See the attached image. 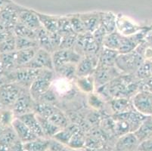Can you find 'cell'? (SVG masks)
Here are the masks:
<instances>
[{"label":"cell","mask_w":152,"mask_h":151,"mask_svg":"<svg viewBox=\"0 0 152 151\" xmlns=\"http://www.w3.org/2000/svg\"><path fill=\"white\" fill-rule=\"evenodd\" d=\"M145 58L136 50L126 54H119L115 61V66L122 74H135Z\"/></svg>","instance_id":"cell-1"},{"label":"cell","mask_w":152,"mask_h":151,"mask_svg":"<svg viewBox=\"0 0 152 151\" xmlns=\"http://www.w3.org/2000/svg\"><path fill=\"white\" fill-rule=\"evenodd\" d=\"M55 75L54 70H41L37 78L34 80L29 88L30 95L35 101H37L41 95L51 88L55 79Z\"/></svg>","instance_id":"cell-2"},{"label":"cell","mask_w":152,"mask_h":151,"mask_svg":"<svg viewBox=\"0 0 152 151\" xmlns=\"http://www.w3.org/2000/svg\"><path fill=\"white\" fill-rule=\"evenodd\" d=\"M25 88L17 82L4 83L0 85V104L2 107L12 109V106Z\"/></svg>","instance_id":"cell-3"},{"label":"cell","mask_w":152,"mask_h":151,"mask_svg":"<svg viewBox=\"0 0 152 151\" xmlns=\"http://www.w3.org/2000/svg\"><path fill=\"white\" fill-rule=\"evenodd\" d=\"M134 110L146 116H152V92L139 91L131 98Z\"/></svg>","instance_id":"cell-4"},{"label":"cell","mask_w":152,"mask_h":151,"mask_svg":"<svg viewBox=\"0 0 152 151\" xmlns=\"http://www.w3.org/2000/svg\"><path fill=\"white\" fill-rule=\"evenodd\" d=\"M54 69L59 66L67 63L77 64L82 58V55L77 52L74 48L72 49H59L56 50L52 55Z\"/></svg>","instance_id":"cell-5"},{"label":"cell","mask_w":152,"mask_h":151,"mask_svg":"<svg viewBox=\"0 0 152 151\" xmlns=\"http://www.w3.org/2000/svg\"><path fill=\"white\" fill-rule=\"evenodd\" d=\"M23 67L39 69V70H54V64L52 56L50 52L43 48H39L36 52L34 58Z\"/></svg>","instance_id":"cell-6"},{"label":"cell","mask_w":152,"mask_h":151,"mask_svg":"<svg viewBox=\"0 0 152 151\" xmlns=\"http://www.w3.org/2000/svg\"><path fill=\"white\" fill-rule=\"evenodd\" d=\"M122 73L115 66H98L93 73L95 85L98 87L106 85Z\"/></svg>","instance_id":"cell-7"},{"label":"cell","mask_w":152,"mask_h":151,"mask_svg":"<svg viewBox=\"0 0 152 151\" xmlns=\"http://www.w3.org/2000/svg\"><path fill=\"white\" fill-rule=\"evenodd\" d=\"M34 102L35 101L30 95V91H27V88H24L12 107L15 117L34 112Z\"/></svg>","instance_id":"cell-8"},{"label":"cell","mask_w":152,"mask_h":151,"mask_svg":"<svg viewBox=\"0 0 152 151\" xmlns=\"http://www.w3.org/2000/svg\"><path fill=\"white\" fill-rule=\"evenodd\" d=\"M99 56L85 55L77 64V77L92 76L99 64Z\"/></svg>","instance_id":"cell-9"},{"label":"cell","mask_w":152,"mask_h":151,"mask_svg":"<svg viewBox=\"0 0 152 151\" xmlns=\"http://www.w3.org/2000/svg\"><path fill=\"white\" fill-rule=\"evenodd\" d=\"M42 70L28 68V67H19L15 72L16 82L25 88H30L32 83L37 78Z\"/></svg>","instance_id":"cell-10"},{"label":"cell","mask_w":152,"mask_h":151,"mask_svg":"<svg viewBox=\"0 0 152 151\" xmlns=\"http://www.w3.org/2000/svg\"><path fill=\"white\" fill-rule=\"evenodd\" d=\"M140 142L134 132H129L119 137L115 144L116 151H136Z\"/></svg>","instance_id":"cell-11"},{"label":"cell","mask_w":152,"mask_h":151,"mask_svg":"<svg viewBox=\"0 0 152 151\" xmlns=\"http://www.w3.org/2000/svg\"><path fill=\"white\" fill-rule=\"evenodd\" d=\"M143 28L137 25L132 20L124 15L117 16V30L119 33L124 36H130L135 35Z\"/></svg>","instance_id":"cell-12"},{"label":"cell","mask_w":152,"mask_h":151,"mask_svg":"<svg viewBox=\"0 0 152 151\" xmlns=\"http://www.w3.org/2000/svg\"><path fill=\"white\" fill-rule=\"evenodd\" d=\"M12 127L15 134L17 135L19 141H21L22 143H27L38 138V137L32 132L31 130L18 117H15V120H13Z\"/></svg>","instance_id":"cell-13"},{"label":"cell","mask_w":152,"mask_h":151,"mask_svg":"<svg viewBox=\"0 0 152 151\" xmlns=\"http://www.w3.org/2000/svg\"><path fill=\"white\" fill-rule=\"evenodd\" d=\"M18 22L34 30H37L42 27L37 12L29 9H21L20 11Z\"/></svg>","instance_id":"cell-14"},{"label":"cell","mask_w":152,"mask_h":151,"mask_svg":"<svg viewBox=\"0 0 152 151\" xmlns=\"http://www.w3.org/2000/svg\"><path fill=\"white\" fill-rule=\"evenodd\" d=\"M18 118L20 121L23 122L31 130L32 132L35 134L38 138H45V135L42 129L40 123L39 122L37 114L34 112L25 113L20 116H18Z\"/></svg>","instance_id":"cell-15"},{"label":"cell","mask_w":152,"mask_h":151,"mask_svg":"<svg viewBox=\"0 0 152 151\" xmlns=\"http://www.w3.org/2000/svg\"><path fill=\"white\" fill-rule=\"evenodd\" d=\"M86 33H93L100 26V12L79 14Z\"/></svg>","instance_id":"cell-16"},{"label":"cell","mask_w":152,"mask_h":151,"mask_svg":"<svg viewBox=\"0 0 152 151\" xmlns=\"http://www.w3.org/2000/svg\"><path fill=\"white\" fill-rule=\"evenodd\" d=\"M134 134L139 142L142 143L152 138V116H148L142 122Z\"/></svg>","instance_id":"cell-17"},{"label":"cell","mask_w":152,"mask_h":151,"mask_svg":"<svg viewBox=\"0 0 152 151\" xmlns=\"http://www.w3.org/2000/svg\"><path fill=\"white\" fill-rule=\"evenodd\" d=\"M18 140L12 127L5 128L0 136V151H7L8 150H11Z\"/></svg>","instance_id":"cell-18"},{"label":"cell","mask_w":152,"mask_h":151,"mask_svg":"<svg viewBox=\"0 0 152 151\" xmlns=\"http://www.w3.org/2000/svg\"><path fill=\"white\" fill-rule=\"evenodd\" d=\"M100 27L107 34L114 33L117 30V15L112 12H100Z\"/></svg>","instance_id":"cell-19"},{"label":"cell","mask_w":152,"mask_h":151,"mask_svg":"<svg viewBox=\"0 0 152 151\" xmlns=\"http://www.w3.org/2000/svg\"><path fill=\"white\" fill-rule=\"evenodd\" d=\"M110 107L114 112V114L125 113L134 110L132 101L129 98H114L110 100Z\"/></svg>","instance_id":"cell-20"},{"label":"cell","mask_w":152,"mask_h":151,"mask_svg":"<svg viewBox=\"0 0 152 151\" xmlns=\"http://www.w3.org/2000/svg\"><path fill=\"white\" fill-rule=\"evenodd\" d=\"M118 55L119 52L117 51L103 47L102 49H101L100 54H99L98 66H115L116 59Z\"/></svg>","instance_id":"cell-21"},{"label":"cell","mask_w":152,"mask_h":151,"mask_svg":"<svg viewBox=\"0 0 152 151\" xmlns=\"http://www.w3.org/2000/svg\"><path fill=\"white\" fill-rule=\"evenodd\" d=\"M42 27H44L47 31L50 33H58V18L59 17L51 16V15H43L37 12Z\"/></svg>","instance_id":"cell-22"},{"label":"cell","mask_w":152,"mask_h":151,"mask_svg":"<svg viewBox=\"0 0 152 151\" xmlns=\"http://www.w3.org/2000/svg\"><path fill=\"white\" fill-rule=\"evenodd\" d=\"M55 74H57L60 78L66 79L72 81L77 78V64L67 63L54 69Z\"/></svg>","instance_id":"cell-23"},{"label":"cell","mask_w":152,"mask_h":151,"mask_svg":"<svg viewBox=\"0 0 152 151\" xmlns=\"http://www.w3.org/2000/svg\"><path fill=\"white\" fill-rule=\"evenodd\" d=\"M122 37L123 36L117 31L107 34L103 40V47L118 52L119 48L121 47Z\"/></svg>","instance_id":"cell-24"},{"label":"cell","mask_w":152,"mask_h":151,"mask_svg":"<svg viewBox=\"0 0 152 151\" xmlns=\"http://www.w3.org/2000/svg\"><path fill=\"white\" fill-rule=\"evenodd\" d=\"M37 50H38L37 48H31L18 50V52H16L17 66H18L19 67H23L26 66L35 56Z\"/></svg>","instance_id":"cell-25"},{"label":"cell","mask_w":152,"mask_h":151,"mask_svg":"<svg viewBox=\"0 0 152 151\" xmlns=\"http://www.w3.org/2000/svg\"><path fill=\"white\" fill-rule=\"evenodd\" d=\"M23 144L27 151H47L49 148L50 140L38 138L34 141Z\"/></svg>","instance_id":"cell-26"},{"label":"cell","mask_w":152,"mask_h":151,"mask_svg":"<svg viewBox=\"0 0 152 151\" xmlns=\"http://www.w3.org/2000/svg\"><path fill=\"white\" fill-rule=\"evenodd\" d=\"M46 119V118H45ZM48 120L55 125L56 126L60 128L61 129L67 128L69 125V119L64 112L61 111L58 107L52 113V114L49 116Z\"/></svg>","instance_id":"cell-27"},{"label":"cell","mask_w":152,"mask_h":151,"mask_svg":"<svg viewBox=\"0 0 152 151\" xmlns=\"http://www.w3.org/2000/svg\"><path fill=\"white\" fill-rule=\"evenodd\" d=\"M37 118H38L39 122L40 123L42 129L43 131L45 137H49V138H53L59 131H61V128L56 126L55 125L51 123L48 119H45L44 117L37 115Z\"/></svg>","instance_id":"cell-28"},{"label":"cell","mask_w":152,"mask_h":151,"mask_svg":"<svg viewBox=\"0 0 152 151\" xmlns=\"http://www.w3.org/2000/svg\"><path fill=\"white\" fill-rule=\"evenodd\" d=\"M76 84L79 89L87 94L92 93L95 87V80L93 76L83 77H77Z\"/></svg>","instance_id":"cell-29"},{"label":"cell","mask_w":152,"mask_h":151,"mask_svg":"<svg viewBox=\"0 0 152 151\" xmlns=\"http://www.w3.org/2000/svg\"><path fill=\"white\" fill-rule=\"evenodd\" d=\"M15 33L18 37H23V38L37 40V30H31L24 25L21 24L18 22L17 24L15 26Z\"/></svg>","instance_id":"cell-30"},{"label":"cell","mask_w":152,"mask_h":151,"mask_svg":"<svg viewBox=\"0 0 152 151\" xmlns=\"http://www.w3.org/2000/svg\"><path fill=\"white\" fill-rule=\"evenodd\" d=\"M86 137L84 136L82 130H79L72 135L67 147L70 149H82L86 147Z\"/></svg>","instance_id":"cell-31"},{"label":"cell","mask_w":152,"mask_h":151,"mask_svg":"<svg viewBox=\"0 0 152 151\" xmlns=\"http://www.w3.org/2000/svg\"><path fill=\"white\" fill-rule=\"evenodd\" d=\"M15 116L14 114L12 109L4 108L0 110V124L5 128H8L12 127V124L13 120H15Z\"/></svg>","instance_id":"cell-32"},{"label":"cell","mask_w":152,"mask_h":151,"mask_svg":"<svg viewBox=\"0 0 152 151\" xmlns=\"http://www.w3.org/2000/svg\"><path fill=\"white\" fill-rule=\"evenodd\" d=\"M71 24V27L74 30V33L80 35V34H84L86 33L83 23L80 19L79 15H72L67 17Z\"/></svg>","instance_id":"cell-33"},{"label":"cell","mask_w":152,"mask_h":151,"mask_svg":"<svg viewBox=\"0 0 152 151\" xmlns=\"http://www.w3.org/2000/svg\"><path fill=\"white\" fill-rule=\"evenodd\" d=\"M78 34L74 33L62 36L61 42L59 48L61 49H72L75 46Z\"/></svg>","instance_id":"cell-34"},{"label":"cell","mask_w":152,"mask_h":151,"mask_svg":"<svg viewBox=\"0 0 152 151\" xmlns=\"http://www.w3.org/2000/svg\"><path fill=\"white\" fill-rule=\"evenodd\" d=\"M0 60L4 67L7 69H11L17 65V58H16V52L4 53L0 56Z\"/></svg>","instance_id":"cell-35"},{"label":"cell","mask_w":152,"mask_h":151,"mask_svg":"<svg viewBox=\"0 0 152 151\" xmlns=\"http://www.w3.org/2000/svg\"><path fill=\"white\" fill-rule=\"evenodd\" d=\"M16 42V50H23L27 48H37L39 45L38 42L37 40L23 38V37H18L15 39Z\"/></svg>","instance_id":"cell-36"},{"label":"cell","mask_w":152,"mask_h":151,"mask_svg":"<svg viewBox=\"0 0 152 151\" xmlns=\"http://www.w3.org/2000/svg\"><path fill=\"white\" fill-rule=\"evenodd\" d=\"M16 50V42L15 39H7L0 42V52L1 54L13 52Z\"/></svg>","instance_id":"cell-37"},{"label":"cell","mask_w":152,"mask_h":151,"mask_svg":"<svg viewBox=\"0 0 152 151\" xmlns=\"http://www.w3.org/2000/svg\"><path fill=\"white\" fill-rule=\"evenodd\" d=\"M89 98H88V101H89V105L95 109H102L104 106V101H102L101 98H99L97 95H94L93 93L89 94Z\"/></svg>","instance_id":"cell-38"},{"label":"cell","mask_w":152,"mask_h":151,"mask_svg":"<svg viewBox=\"0 0 152 151\" xmlns=\"http://www.w3.org/2000/svg\"><path fill=\"white\" fill-rule=\"evenodd\" d=\"M67 145L60 143L58 141H55V139L50 140L49 144V151H71V150L68 149Z\"/></svg>","instance_id":"cell-39"},{"label":"cell","mask_w":152,"mask_h":151,"mask_svg":"<svg viewBox=\"0 0 152 151\" xmlns=\"http://www.w3.org/2000/svg\"><path fill=\"white\" fill-rule=\"evenodd\" d=\"M139 91H148L152 92V77L139 80Z\"/></svg>","instance_id":"cell-40"},{"label":"cell","mask_w":152,"mask_h":151,"mask_svg":"<svg viewBox=\"0 0 152 151\" xmlns=\"http://www.w3.org/2000/svg\"><path fill=\"white\" fill-rule=\"evenodd\" d=\"M139 150L142 151H152V138L141 143Z\"/></svg>","instance_id":"cell-41"},{"label":"cell","mask_w":152,"mask_h":151,"mask_svg":"<svg viewBox=\"0 0 152 151\" xmlns=\"http://www.w3.org/2000/svg\"><path fill=\"white\" fill-rule=\"evenodd\" d=\"M5 128H3L2 125L0 124V136H1V135H2V133H3L4 130H5Z\"/></svg>","instance_id":"cell-42"},{"label":"cell","mask_w":152,"mask_h":151,"mask_svg":"<svg viewBox=\"0 0 152 151\" xmlns=\"http://www.w3.org/2000/svg\"><path fill=\"white\" fill-rule=\"evenodd\" d=\"M71 150V151H87L86 150H83V148H82V149H76V150H74V149H70Z\"/></svg>","instance_id":"cell-43"},{"label":"cell","mask_w":152,"mask_h":151,"mask_svg":"<svg viewBox=\"0 0 152 151\" xmlns=\"http://www.w3.org/2000/svg\"><path fill=\"white\" fill-rule=\"evenodd\" d=\"M1 107H2V106H1V104H0V109H1Z\"/></svg>","instance_id":"cell-44"},{"label":"cell","mask_w":152,"mask_h":151,"mask_svg":"<svg viewBox=\"0 0 152 151\" xmlns=\"http://www.w3.org/2000/svg\"><path fill=\"white\" fill-rule=\"evenodd\" d=\"M136 151H142V150H136Z\"/></svg>","instance_id":"cell-45"},{"label":"cell","mask_w":152,"mask_h":151,"mask_svg":"<svg viewBox=\"0 0 152 151\" xmlns=\"http://www.w3.org/2000/svg\"><path fill=\"white\" fill-rule=\"evenodd\" d=\"M47 151H49V150H47Z\"/></svg>","instance_id":"cell-46"}]
</instances>
